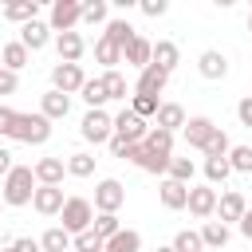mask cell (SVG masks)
I'll list each match as a JSON object with an SVG mask.
<instances>
[{
  "mask_svg": "<svg viewBox=\"0 0 252 252\" xmlns=\"http://www.w3.org/2000/svg\"><path fill=\"white\" fill-rule=\"evenodd\" d=\"M228 169L232 173H252V150L248 146H232L228 150Z\"/></svg>",
  "mask_w": 252,
  "mask_h": 252,
  "instance_id": "cell-38",
  "label": "cell"
},
{
  "mask_svg": "<svg viewBox=\"0 0 252 252\" xmlns=\"http://www.w3.org/2000/svg\"><path fill=\"white\" fill-rule=\"evenodd\" d=\"M79 134H83V142H91V146L110 142V134H114V114H106V110H87L83 122H79Z\"/></svg>",
  "mask_w": 252,
  "mask_h": 252,
  "instance_id": "cell-5",
  "label": "cell"
},
{
  "mask_svg": "<svg viewBox=\"0 0 252 252\" xmlns=\"http://www.w3.org/2000/svg\"><path fill=\"white\" fill-rule=\"evenodd\" d=\"M4 20H12V24H32V20H39V4L35 0H8L4 4Z\"/></svg>",
  "mask_w": 252,
  "mask_h": 252,
  "instance_id": "cell-23",
  "label": "cell"
},
{
  "mask_svg": "<svg viewBox=\"0 0 252 252\" xmlns=\"http://www.w3.org/2000/svg\"><path fill=\"white\" fill-rule=\"evenodd\" d=\"M32 193H35V173L32 165H12V173L0 181V201L8 209H20V205H32Z\"/></svg>",
  "mask_w": 252,
  "mask_h": 252,
  "instance_id": "cell-1",
  "label": "cell"
},
{
  "mask_svg": "<svg viewBox=\"0 0 252 252\" xmlns=\"http://www.w3.org/2000/svg\"><path fill=\"white\" fill-rule=\"evenodd\" d=\"M16 87H20V75H16V71H4V67H0V94H12Z\"/></svg>",
  "mask_w": 252,
  "mask_h": 252,
  "instance_id": "cell-47",
  "label": "cell"
},
{
  "mask_svg": "<svg viewBox=\"0 0 252 252\" xmlns=\"http://www.w3.org/2000/svg\"><path fill=\"white\" fill-rule=\"evenodd\" d=\"M158 201H161L165 209H173V213H177V209H185V201H189V185H181V181H169V177H165V181L158 185Z\"/></svg>",
  "mask_w": 252,
  "mask_h": 252,
  "instance_id": "cell-22",
  "label": "cell"
},
{
  "mask_svg": "<svg viewBox=\"0 0 252 252\" xmlns=\"http://www.w3.org/2000/svg\"><path fill=\"white\" fill-rule=\"evenodd\" d=\"M94 59H98L106 71H114V67L122 63V51H118V47H114L106 35H98V39H94Z\"/></svg>",
  "mask_w": 252,
  "mask_h": 252,
  "instance_id": "cell-30",
  "label": "cell"
},
{
  "mask_svg": "<svg viewBox=\"0 0 252 252\" xmlns=\"http://www.w3.org/2000/svg\"><path fill=\"white\" fill-rule=\"evenodd\" d=\"M146 130H150V122H146V118H138V114H134L130 106L114 114V138H122L126 146L142 142V138H146Z\"/></svg>",
  "mask_w": 252,
  "mask_h": 252,
  "instance_id": "cell-8",
  "label": "cell"
},
{
  "mask_svg": "<svg viewBox=\"0 0 252 252\" xmlns=\"http://www.w3.org/2000/svg\"><path fill=\"white\" fill-rule=\"evenodd\" d=\"M150 126H158V130H169V134H177V130L185 126V106H181V102H161Z\"/></svg>",
  "mask_w": 252,
  "mask_h": 252,
  "instance_id": "cell-17",
  "label": "cell"
},
{
  "mask_svg": "<svg viewBox=\"0 0 252 252\" xmlns=\"http://www.w3.org/2000/svg\"><path fill=\"white\" fill-rule=\"evenodd\" d=\"M71 252H106V240H102L94 228H87V232L71 236Z\"/></svg>",
  "mask_w": 252,
  "mask_h": 252,
  "instance_id": "cell-34",
  "label": "cell"
},
{
  "mask_svg": "<svg viewBox=\"0 0 252 252\" xmlns=\"http://www.w3.org/2000/svg\"><path fill=\"white\" fill-rule=\"evenodd\" d=\"M83 24V0H55L51 12H47V28L51 32H75Z\"/></svg>",
  "mask_w": 252,
  "mask_h": 252,
  "instance_id": "cell-4",
  "label": "cell"
},
{
  "mask_svg": "<svg viewBox=\"0 0 252 252\" xmlns=\"http://www.w3.org/2000/svg\"><path fill=\"white\" fill-rule=\"evenodd\" d=\"M106 252H142V232H134V228H118V232L106 240Z\"/></svg>",
  "mask_w": 252,
  "mask_h": 252,
  "instance_id": "cell-27",
  "label": "cell"
},
{
  "mask_svg": "<svg viewBox=\"0 0 252 252\" xmlns=\"http://www.w3.org/2000/svg\"><path fill=\"white\" fill-rule=\"evenodd\" d=\"M158 106H161V98H146V94H130V110H134L138 118H154V114H158Z\"/></svg>",
  "mask_w": 252,
  "mask_h": 252,
  "instance_id": "cell-41",
  "label": "cell"
},
{
  "mask_svg": "<svg viewBox=\"0 0 252 252\" xmlns=\"http://www.w3.org/2000/svg\"><path fill=\"white\" fill-rule=\"evenodd\" d=\"M185 209H189L197 220L217 217V189H213V185H189V201H185Z\"/></svg>",
  "mask_w": 252,
  "mask_h": 252,
  "instance_id": "cell-9",
  "label": "cell"
},
{
  "mask_svg": "<svg viewBox=\"0 0 252 252\" xmlns=\"http://www.w3.org/2000/svg\"><path fill=\"white\" fill-rule=\"evenodd\" d=\"M142 146H146L150 154L173 158V134H169V130H158V126H150V130H146V138H142Z\"/></svg>",
  "mask_w": 252,
  "mask_h": 252,
  "instance_id": "cell-26",
  "label": "cell"
},
{
  "mask_svg": "<svg viewBox=\"0 0 252 252\" xmlns=\"http://www.w3.org/2000/svg\"><path fill=\"white\" fill-rule=\"evenodd\" d=\"M236 118H240V126L252 130V94H244V98L236 102Z\"/></svg>",
  "mask_w": 252,
  "mask_h": 252,
  "instance_id": "cell-46",
  "label": "cell"
},
{
  "mask_svg": "<svg viewBox=\"0 0 252 252\" xmlns=\"http://www.w3.org/2000/svg\"><path fill=\"white\" fill-rule=\"evenodd\" d=\"M55 51H59V63H79L87 51V39L79 32H63V35H55Z\"/></svg>",
  "mask_w": 252,
  "mask_h": 252,
  "instance_id": "cell-16",
  "label": "cell"
},
{
  "mask_svg": "<svg viewBox=\"0 0 252 252\" xmlns=\"http://www.w3.org/2000/svg\"><path fill=\"white\" fill-rule=\"evenodd\" d=\"M248 32H252V12H248Z\"/></svg>",
  "mask_w": 252,
  "mask_h": 252,
  "instance_id": "cell-51",
  "label": "cell"
},
{
  "mask_svg": "<svg viewBox=\"0 0 252 252\" xmlns=\"http://www.w3.org/2000/svg\"><path fill=\"white\" fill-rule=\"evenodd\" d=\"M201 244H205V252H220L228 240H232V232H228V224H220V220H205L201 228Z\"/></svg>",
  "mask_w": 252,
  "mask_h": 252,
  "instance_id": "cell-20",
  "label": "cell"
},
{
  "mask_svg": "<svg viewBox=\"0 0 252 252\" xmlns=\"http://www.w3.org/2000/svg\"><path fill=\"white\" fill-rule=\"evenodd\" d=\"M12 165H16V161H12V150H8V146H0V177H8V173H12Z\"/></svg>",
  "mask_w": 252,
  "mask_h": 252,
  "instance_id": "cell-48",
  "label": "cell"
},
{
  "mask_svg": "<svg viewBox=\"0 0 252 252\" xmlns=\"http://www.w3.org/2000/svg\"><path fill=\"white\" fill-rule=\"evenodd\" d=\"M102 35H106V39H110V43L122 51V47H126V43H130L138 32H134V24H130V20H106V32H102Z\"/></svg>",
  "mask_w": 252,
  "mask_h": 252,
  "instance_id": "cell-28",
  "label": "cell"
},
{
  "mask_svg": "<svg viewBox=\"0 0 252 252\" xmlns=\"http://www.w3.org/2000/svg\"><path fill=\"white\" fill-rule=\"evenodd\" d=\"M244 209H248L244 193H236V189H224V193H217V217H220V224H232V220H240V217H244Z\"/></svg>",
  "mask_w": 252,
  "mask_h": 252,
  "instance_id": "cell-13",
  "label": "cell"
},
{
  "mask_svg": "<svg viewBox=\"0 0 252 252\" xmlns=\"http://www.w3.org/2000/svg\"><path fill=\"white\" fill-rule=\"evenodd\" d=\"M197 71H201V79L220 83V79L228 75V55H224V51H217V47L201 51V55H197Z\"/></svg>",
  "mask_w": 252,
  "mask_h": 252,
  "instance_id": "cell-11",
  "label": "cell"
},
{
  "mask_svg": "<svg viewBox=\"0 0 252 252\" xmlns=\"http://www.w3.org/2000/svg\"><path fill=\"white\" fill-rule=\"evenodd\" d=\"M0 252H39V240H32V236H16V240L4 244Z\"/></svg>",
  "mask_w": 252,
  "mask_h": 252,
  "instance_id": "cell-45",
  "label": "cell"
},
{
  "mask_svg": "<svg viewBox=\"0 0 252 252\" xmlns=\"http://www.w3.org/2000/svg\"><path fill=\"white\" fill-rule=\"evenodd\" d=\"M98 79L106 87V98H126V75L122 71H102Z\"/></svg>",
  "mask_w": 252,
  "mask_h": 252,
  "instance_id": "cell-37",
  "label": "cell"
},
{
  "mask_svg": "<svg viewBox=\"0 0 252 252\" xmlns=\"http://www.w3.org/2000/svg\"><path fill=\"white\" fill-rule=\"evenodd\" d=\"M79 94H83V102H87V110H102V106L110 102V98H106V87H102V79H87Z\"/></svg>",
  "mask_w": 252,
  "mask_h": 252,
  "instance_id": "cell-29",
  "label": "cell"
},
{
  "mask_svg": "<svg viewBox=\"0 0 252 252\" xmlns=\"http://www.w3.org/2000/svg\"><path fill=\"white\" fill-rule=\"evenodd\" d=\"M0 209H4V201H0Z\"/></svg>",
  "mask_w": 252,
  "mask_h": 252,
  "instance_id": "cell-53",
  "label": "cell"
},
{
  "mask_svg": "<svg viewBox=\"0 0 252 252\" xmlns=\"http://www.w3.org/2000/svg\"><path fill=\"white\" fill-rule=\"evenodd\" d=\"M28 55H32V51H28L20 39H12V43L0 47V63H4V71H16V75H20V67H28Z\"/></svg>",
  "mask_w": 252,
  "mask_h": 252,
  "instance_id": "cell-25",
  "label": "cell"
},
{
  "mask_svg": "<svg viewBox=\"0 0 252 252\" xmlns=\"http://www.w3.org/2000/svg\"><path fill=\"white\" fill-rule=\"evenodd\" d=\"M126 205V185L118 177H102L94 185V213H118Z\"/></svg>",
  "mask_w": 252,
  "mask_h": 252,
  "instance_id": "cell-6",
  "label": "cell"
},
{
  "mask_svg": "<svg viewBox=\"0 0 252 252\" xmlns=\"http://www.w3.org/2000/svg\"><path fill=\"white\" fill-rule=\"evenodd\" d=\"M83 83H87V75H83V67L79 63H55L51 67V91H59V94H79L83 91Z\"/></svg>",
  "mask_w": 252,
  "mask_h": 252,
  "instance_id": "cell-7",
  "label": "cell"
},
{
  "mask_svg": "<svg viewBox=\"0 0 252 252\" xmlns=\"http://www.w3.org/2000/svg\"><path fill=\"white\" fill-rule=\"evenodd\" d=\"M39 114H43L47 122H59V118H67V114H71V98H67V94H59V91H47V94L39 98Z\"/></svg>",
  "mask_w": 252,
  "mask_h": 252,
  "instance_id": "cell-21",
  "label": "cell"
},
{
  "mask_svg": "<svg viewBox=\"0 0 252 252\" xmlns=\"http://www.w3.org/2000/svg\"><path fill=\"white\" fill-rule=\"evenodd\" d=\"M39 252H71V236L55 224V228H47V232L39 236Z\"/></svg>",
  "mask_w": 252,
  "mask_h": 252,
  "instance_id": "cell-33",
  "label": "cell"
},
{
  "mask_svg": "<svg viewBox=\"0 0 252 252\" xmlns=\"http://www.w3.org/2000/svg\"><path fill=\"white\" fill-rule=\"evenodd\" d=\"M91 228H94V232H98L102 240H110V236H114V232H118L122 224H118V213H98V217L91 220Z\"/></svg>",
  "mask_w": 252,
  "mask_h": 252,
  "instance_id": "cell-40",
  "label": "cell"
},
{
  "mask_svg": "<svg viewBox=\"0 0 252 252\" xmlns=\"http://www.w3.org/2000/svg\"><path fill=\"white\" fill-rule=\"evenodd\" d=\"M236 228H240V236H244V240H252V209H244V217L236 220Z\"/></svg>",
  "mask_w": 252,
  "mask_h": 252,
  "instance_id": "cell-49",
  "label": "cell"
},
{
  "mask_svg": "<svg viewBox=\"0 0 252 252\" xmlns=\"http://www.w3.org/2000/svg\"><path fill=\"white\" fill-rule=\"evenodd\" d=\"M173 252H205V244H201V232H193V228H181L177 236H173V244H169Z\"/></svg>",
  "mask_w": 252,
  "mask_h": 252,
  "instance_id": "cell-36",
  "label": "cell"
},
{
  "mask_svg": "<svg viewBox=\"0 0 252 252\" xmlns=\"http://www.w3.org/2000/svg\"><path fill=\"white\" fill-rule=\"evenodd\" d=\"M248 150H252V142H248Z\"/></svg>",
  "mask_w": 252,
  "mask_h": 252,
  "instance_id": "cell-52",
  "label": "cell"
},
{
  "mask_svg": "<svg viewBox=\"0 0 252 252\" xmlns=\"http://www.w3.org/2000/svg\"><path fill=\"white\" fill-rule=\"evenodd\" d=\"M83 24H106V0H83Z\"/></svg>",
  "mask_w": 252,
  "mask_h": 252,
  "instance_id": "cell-42",
  "label": "cell"
},
{
  "mask_svg": "<svg viewBox=\"0 0 252 252\" xmlns=\"http://www.w3.org/2000/svg\"><path fill=\"white\" fill-rule=\"evenodd\" d=\"M150 51H154V43H150L146 35H134V39L122 47V59H126L130 67H138V71H142V67H150Z\"/></svg>",
  "mask_w": 252,
  "mask_h": 252,
  "instance_id": "cell-24",
  "label": "cell"
},
{
  "mask_svg": "<svg viewBox=\"0 0 252 252\" xmlns=\"http://www.w3.org/2000/svg\"><path fill=\"white\" fill-rule=\"evenodd\" d=\"M185 142L193 146V150H205V142L213 138V130H217V122L209 118V114H193V118H185Z\"/></svg>",
  "mask_w": 252,
  "mask_h": 252,
  "instance_id": "cell-12",
  "label": "cell"
},
{
  "mask_svg": "<svg viewBox=\"0 0 252 252\" xmlns=\"http://www.w3.org/2000/svg\"><path fill=\"white\" fill-rule=\"evenodd\" d=\"M228 173H232V169H228V158H205V185L217 189V185L228 181Z\"/></svg>",
  "mask_w": 252,
  "mask_h": 252,
  "instance_id": "cell-32",
  "label": "cell"
},
{
  "mask_svg": "<svg viewBox=\"0 0 252 252\" xmlns=\"http://www.w3.org/2000/svg\"><path fill=\"white\" fill-rule=\"evenodd\" d=\"M20 43H24L28 51H43V47L51 43V28H47V20H32V24H24V28H20Z\"/></svg>",
  "mask_w": 252,
  "mask_h": 252,
  "instance_id": "cell-15",
  "label": "cell"
},
{
  "mask_svg": "<svg viewBox=\"0 0 252 252\" xmlns=\"http://www.w3.org/2000/svg\"><path fill=\"white\" fill-rule=\"evenodd\" d=\"M16 114H20V110H12V106H4V102H0V138H12Z\"/></svg>",
  "mask_w": 252,
  "mask_h": 252,
  "instance_id": "cell-44",
  "label": "cell"
},
{
  "mask_svg": "<svg viewBox=\"0 0 252 252\" xmlns=\"http://www.w3.org/2000/svg\"><path fill=\"white\" fill-rule=\"evenodd\" d=\"M51 138V122L35 110V114H16V126H12V142H24V146H43Z\"/></svg>",
  "mask_w": 252,
  "mask_h": 252,
  "instance_id": "cell-3",
  "label": "cell"
},
{
  "mask_svg": "<svg viewBox=\"0 0 252 252\" xmlns=\"http://www.w3.org/2000/svg\"><path fill=\"white\" fill-rule=\"evenodd\" d=\"M32 173H35V185H59L67 173V161L63 158H39L32 165Z\"/></svg>",
  "mask_w": 252,
  "mask_h": 252,
  "instance_id": "cell-18",
  "label": "cell"
},
{
  "mask_svg": "<svg viewBox=\"0 0 252 252\" xmlns=\"http://www.w3.org/2000/svg\"><path fill=\"white\" fill-rule=\"evenodd\" d=\"M0 67H4V63H0Z\"/></svg>",
  "mask_w": 252,
  "mask_h": 252,
  "instance_id": "cell-54",
  "label": "cell"
},
{
  "mask_svg": "<svg viewBox=\"0 0 252 252\" xmlns=\"http://www.w3.org/2000/svg\"><path fill=\"white\" fill-rule=\"evenodd\" d=\"M165 83H169V75L161 71V67H142L138 71V87H134V94H146V98H158L161 91H165Z\"/></svg>",
  "mask_w": 252,
  "mask_h": 252,
  "instance_id": "cell-14",
  "label": "cell"
},
{
  "mask_svg": "<svg viewBox=\"0 0 252 252\" xmlns=\"http://www.w3.org/2000/svg\"><path fill=\"white\" fill-rule=\"evenodd\" d=\"M138 8H142V16L158 20V16H165V12H169V0H142Z\"/></svg>",
  "mask_w": 252,
  "mask_h": 252,
  "instance_id": "cell-43",
  "label": "cell"
},
{
  "mask_svg": "<svg viewBox=\"0 0 252 252\" xmlns=\"http://www.w3.org/2000/svg\"><path fill=\"white\" fill-rule=\"evenodd\" d=\"M67 173L71 177H91L94 173V158L91 154H71L67 158Z\"/></svg>",
  "mask_w": 252,
  "mask_h": 252,
  "instance_id": "cell-39",
  "label": "cell"
},
{
  "mask_svg": "<svg viewBox=\"0 0 252 252\" xmlns=\"http://www.w3.org/2000/svg\"><path fill=\"white\" fill-rule=\"evenodd\" d=\"M59 228L67 232V236H79V232H87L91 228V220H94V205L87 201V197H67L63 201V209H59Z\"/></svg>",
  "mask_w": 252,
  "mask_h": 252,
  "instance_id": "cell-2",
  "label": "cell"
},
{
  "mask_svg": "<svg viewBox=\"0 0 252 252\" xmlns=\"http://www.w3.org/2000/svg\"><path fill=\"white\" fill-rule=\"evenodd\" d=\"M150 63H154V67H161L165 75H173V67L181 63L177 43H173V39H158V43H154V51H150Z\"/></svg>",
  "mask_w": 252,
  "mask_h": 252,
  "instance_id": "cell-19",
  "label": "cell"
},
{
  "mask_svg": "<svg viewBox=\"0 0 252 252\" xmlns=\"http://www.w3.org/2000/svg\"><path fill=\"white\" fill-rule=\"evenodd\" d=\"M158 252H173V248H169V244H158Z\"/></svg>",
  "mask_w": 252,
  "mask_h": 252,
  "instance_id": "cell-50",
  "label": "cell"
},
{
  "mask_svg": "<svg viewBox=\"0 0 252 252\" xmlns=\"http://www.w3.org/2000/svg\"><path fill=\"white\" fill-rule=\"evenodd\" d=\"M228 150H232V142H228V134L217 126V130H213V138L205 142V150H201V154H205V158H228Z\"/></svg>",
  "mask_w": 252,
  "mask_h": 252,
  "instance_id": "cell-35",
  "label": "cell"
},
{
  "mask_svg": "<svg viewBox=\"0 0 252 252\" xmlns=\"http://www.w3.org/2000/svg\"><path fill=\"white\" fill-rule=\"evenodd\" d=\"M63 189L59 185H35V193H32V209L39 213V217H59V209H63Z\"/></svg>",
  "mask_w": 252,
  "mask_h": 252,
  "instance_id": "cell-10",
  "label": "cell"
},
{
  "mask_svg": "<svg viewBox=\"0 0 252 252\" xmlns=\"http://www.w3.org/2000/svg\"><path fill=\"white\" fill-rule=\"evenodd\" d=\"M193 173H197V165H193V158H169V169H165V177H169V181H181V185H193Z\"/></svg>",
  "mask_w": 252,
  "mask_h": 252,
  "instance_id": "cell-31",
  "label": "cell"
}]
</instances>
